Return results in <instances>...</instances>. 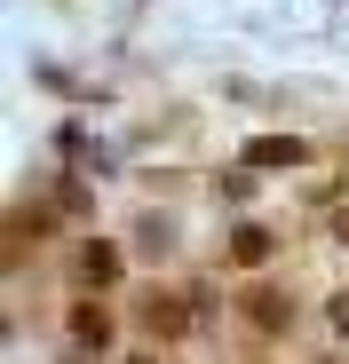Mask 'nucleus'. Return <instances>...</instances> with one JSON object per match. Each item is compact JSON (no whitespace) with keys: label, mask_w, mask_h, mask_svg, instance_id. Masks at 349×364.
Instances as JSON below:
<instances>
[{"label":"nucleus","mask_w":349,"mask_h":364,"mask_svg":"<svg viewBox=\"0 0 349 364\" xmlns=\"http://www.w3.org/2000/svg\"><path fill=\"white\" fill-rule=\"evenodd\" d=\"M207 301H214L207 285H191V293H151V301H143V325H151L159 341H183V333L207 317Z\"/></svg>","instance_id":"nucleus-1"},{"label":"nucleus","mask_w":349,"mask_h":364,"mask_svg":"<svg viewBox=\"0 0 349 364\" xmlns=\"http://www.w3.org/2000/svg\"><path fill=\"white\" fill-rule=\"evenodd\" d=\"M278 254V230H262V222H239V230H230V262H239V269H262Z\"/></svg>","instance_id":"nucleus-2"},{"label":"nucleus","mask_w":349,"mask_h":364,"mask_svg":"<svg viewBox=\"0 0 349 364\" xmlns=\"http://www.w3.org/2000/svg\"><path fill=\"white\" fill-rule=\"evenodd\" d=\"M310 151L294 143V135H262V143H246V166H262V174H278V166H302Z\"/></svg>","instance_id":"nucleus-3"},{"label":"nucleus","mask_w":349,"mask_h":364,"mask_svg":"<svg viewBox=\"0 0 349 364\" xmlns=\"http://www.w3.org/2000/svg\"><path fill=\"white\" fill-rule=\"evenodd\" d=\"M246 317L262 333H286V325H294V301H286V293H246Z\"/></svg>","instance_id":"nucleus-4"},{"label":"nucleus","mask_w":349,"mask_h":364,"mask_svg":"<svg viewBox=\"0 0 349 364\" xmlns=\"http://www.w3.org/2000/svg\"><path fill=\"white\" fill-rule=\"evenodd\" d=\"M80 277H88V285H120V246L88 237V254H80Z\"/></svg>","instance_id":"nucleus-5"},{"label":"nucleus","mask_w":349,"mask_h":364,"mask_svg":"<svg viewBox=\"0 0 349 364\" xmlns=\"http://www.w3.org/2000/svg\"><path fill=\"white\" fill-rule=\"evenodd\" d=\"M72 341L80 348H111V317L103 309H72Z\"/></svg>","instance_id":"nucleus-6"},{"label":"nucleus","mask_w":349,"mask_h":364,"mask_svg":"<svg viewBox=\"0 0 349 364\" xmlns=\"http://www.w3.org/2000/svg\"><path fill=\"white\" fill-rule=\"evenodd\" d=\"M325 317H333V333L349 341V293H333V309H325Z\"/></svg>","instance_id":"nucleus-7"},{"label":"nucleus","mask_w":349,"mask_h":364,"mask_svg":"<svg viewBox=\"0 0 349 364\" xmlns=\"http://www.w3.org/2000/svg\"><path fill=\"white\" fill-rule=\"evenodd\" d=\"M333 237H341V246H349V206H341V214H333Z\"/></svg>","instance_id":"nucleus-8"},{"label":"nucleus","mask_w":349,"mask_h":364,"mask_svg":"<svg viewBox=\"0 0 349 364\" xmlns=\"http://www.w3.org/2000/svg\"><path fill=\"white\" fill-rule=\"evenodd\" d=\"M135 364H151V356H135Z\"/></svg>","instance_id":"nucleus-9"}]
</instances>
